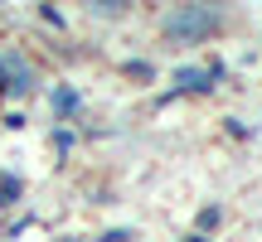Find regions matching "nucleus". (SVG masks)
Masks as SVG:
<instances>
[{
    "label": "nucleus",
    "mask_w": 262,
    "mask_h": 242,
    "mask_svg": "<svg viewBox=\"0 0 262 242\" xmlns=\"http://www.w3.org/2000/svg\"><path fill=\"white\" fill-rule=\"evenodd\" d=\"M219 25H224V10L219 5H170L165 15H160V29H165L170 44H199V39H209Z\"/></svg>",
    "instance_id": "obj_1"
},
{
    "label": "nucleus",
    "mask_w": 262,
    "mask_h": 242,
    "mask_svg": "<svg viewBox=\"0 0 262 242\" xmlns=\"http://www.w3.org/2000/svg\"><path fill=\"white\" fill-rule=\"evenodd\" d=\"M34 87V68H29V58L19 54V49H0V92L19 97Z\"/></svg>",
    "instance_id": "obj_2"
},
{
    "label": "nucleus",
    "mask_w": 262,
    "mask_h": 242,
    "mask_svg": "<svg viewBox=\"0 0 262 242\" xmlns=\"http://www.w3.org/2000/svg\"><path fill=\"white\" fill-rule=\"evenodd\" d=\"M219 78V63L214 68H180L175 73V92H209Z\"/></svg>",
    "instance_id": "obj_3"
},
{
    "label": "nucleus",
    "mask_w": 262,
    "mask_h": 242,
    "mask_svg": "<svg viewBox=\"0 0 262 242\" xmlns=\"http://www.w3.org/2000/svg\"><path fill=\"white\" fill-rule=\"evenodd\" d=\"M78 107H83V97H78L73 87H58V92H54V112H58V116H73Z\"/></svg>",
    "instance_id": "obj_4"
},
{
    "label": "nucleus",
    "mask_w": 262,
    "mask_h": 242,
    "mask_svg": "<svg viewBox=\"0 0 262 242\" xmlns=\"http://www.w3.org/2000/svg\"><path fill=\"white\" fill-rule=\"evenodd\" d=\"M19 189H25V184H19L15 175H0V208H10V204H19Z\"/></svg>",
    "instance_id": "obj_5"
},
{
    "label": "nucleus",
    "mask_w": 262,
    "mask_h": 242,
    "mask_svg": "<svg viewBox=\"0 0 262 242\" xmlns=\"http://www.w3.org/2000/svg\"><path fill=\"white\" fill-rule=\"evenodd\" d=\"M122 10H126L122 0H117V5H112V0H97V5H93V15H102V19H107V15H122Z\"/></svg>",
    "instance_id": "obj_6"
},
{
    "label": "nucleus",
    "mask_w": 262,
    "mask_h": 242,
    "mask_svg": "<svg viewBox=\"0 0 262 242\" xmlns=\"http://www.w3.org/2000/svg\"><path fill=\"white\" fill-rule=\"evenodd\" d=\"M189 242H204V237H189Z\"/></svg>",
    "instance_id": "obj_7"
}]
</instances>
